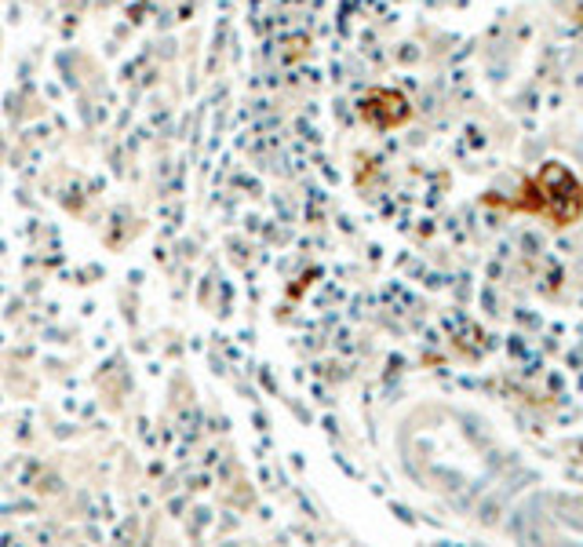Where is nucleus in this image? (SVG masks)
Segmentation results:
<instances>
[{
    "label": "nucleus",
    "mask_w": 583,
    "mask_h": 547,
    "mask_svg": "<svg viewBox=\"0 0 583 547\" xmlns=\"http://www.w3.org/2000/svg\"><path fill=\"white\" fill-rule=\"evenodd\" d=\"M489 205H503L518 216H539L550 227H572L583 219V183L569 165L544 161L518 186L511 202H493L489 197Z\"/></svg>",
    "instance_id": "obj_1"
}]
</instances>
